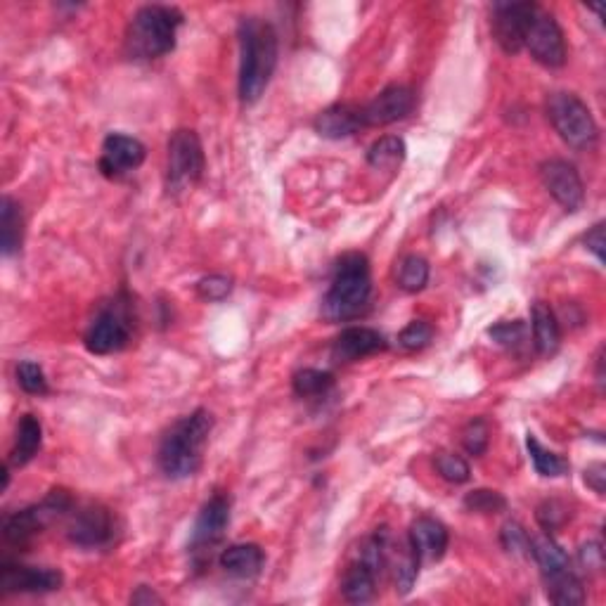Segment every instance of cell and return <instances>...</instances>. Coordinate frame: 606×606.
Segmentation results:
<instances>
[{
    "mask_svg": "<svg viewBox=\"0 0 606 606\" xmlns=\"http://www.w3.org/2000/svg\"><path fill=\"white\" fill-rule=\"evenodd\" d=\"M237 36H240V100L244 105H254L273 79L280 41L273 24L261 17H242Z\"/></svg>",
    "mask_w": 606,
    "mask_h": 606,
    "instance_id": "obj_1",
    "label": "cell"
},
{
    "mask_svg": "<svg viewBox=\"0 0 606 606\" xmlns=\"http://www.w3.org/2000/svg\"><path fill=\"white\" fill-rule=\"evenodd\" d=\"M211 431H214V415L204 408L178 419L159 443L157 462L161 472L173 481L195 476L202 467L204 448L209 443Z\"/></svg>",
    "mask_w": 606,
    "mask_h": 606,
    "instance_id": "obj_2",
    "label": "cell"
},
{
    "mask_svg": "<svg viewBox=\"0 0 606 606\" xmlns=\"http://www.w3.org/2000/svg\"><path fill=\"white\" fill-rule=\"evenodd\" d=\"M372 296L370 261L365 254L351 251L344 254L334 266V275L322 299V318L330 322H344L358 318L365 311Z\"/></svg>",
    "mask_w": 606,
    "mask_h": 606,
    "instance_id": "obj_3",
    "label": "cell"
},
{
    "mask_svg": "<svg viewBox=\"0 0 606 606\" xmlns=\"http://www.w3.org/2000/svg\"><path fill=\"white\" fill-rule=\"evenodd\" d=\"M183 12L171 5H145L131 17L126 29V55L131 60H161L176 48Z\"/></svg>",
    "mask_w": 606,
    "mask_h": 606,
    "instance_id": "obj_4",
    "label": "cell"
},
{
    "mask_svg": "<svg viewBox=\"0 0 606 606\" xmlns=\"http://www.w3.org/2000/svg\"><path fill=\"white\" fill-rule=\"evenodd\" d=\"M547 119L571 150H592L599 140V128L592 112L578 95L552 93L547 98Z\"/></svg>",
    "mask_w": 606,
    "mask_h": 606,
    "instance_id": "obj_5",
    "label": "cell"
},
{
    "mask_svg": "<svg viewBox=\"0 0 606 606\" xmlns=\"http://www.w3.org/2000/svg\"><path fill=\"white\" fill-rule=\"evenodd\" d=\"M133 334V306L131 299L121 292L114 301L105 303L98 315L90 320L83 344L95 356H109L128 346Z\"/></svg>",
    "mask_w": 606,
    "mask_h": 606,
    "instance_id": "obj_6",
    "label": "cell"
},
{
    "mask_svg": "<svg viewBox=\"0 0 606 606\" xmlns=\"http://www.w3.org/2000/svg\"><path fill=\"white\" fill-rule=\"evenodd\" d=\"M74 500L72 495L62 488H55L38 505H31L27 509L10 514L3 524V535L10 545L27 547L38 533H43L45 526L53 524L55 519L67 517L72 512Z\"/></svg>",
    "mask_w": 606,
    "mask_h": 606,
    "instance_id": "obj_7",
    "label": "cell"
},
{
    "mask_svg": "<svg viewBox=\"0 0 606 606\" xmlns=\"http://www.w3.org/2000/svg\"><path fill=\"white\" fill-rule=\"evenodd\" d=\"M202 140L190 128H180L169 138V157H166V188L171 195L195 188L204 176Z\"/></svg>",
    "mask_w": 606,
    "mask_h": 606,
    "instance_id": "obj_8",
    "label": "cell"
},
{
    "mask_svg": "<svg viewBox=\"0 0 606 606\" xmlns=\"http://www.w3.org/2000/svg\"><path fill=\"white\" fill-rule=\"evenodd\" d=\"M524 48L531 53L535 62H540L547 69H559L566 64V38L564 31L554 15L545 10H535L528 27Z\"/></svg>",
    "mask_w": 606,
    "mask_h": 606,
    "instance_id": "obj_9",
    "label": "cell"
},
{
    "mask_svg": "<svg viewBox=\"0 0 606 606\" xmlns=\"http://www.w3.org/2000/svg\"><path fill=\"white\" fill-rule=\"evenodd\" d=\"M535 10V3H493V38L507 55H519L524 50Z\"/></svg>",
    "mask_w": 606,
    "mask_h": 606,
    "instance_id": "obj_10",
    "label": "cell"
},
{
    "mask_svg": "<svg viewBox=\"0 0 606 606\" xmlns=\"http://www.w3.org/2000/svg\"><path fill=\"white\" fill-rule=\"evenodd\" d=\"M64 583V576L50 566H24L3 564L0 569V592L3 595H38V592H55Z\"/></svg>",
    "mask_w": 606,
    "mask_h": 606,
    "instance_id": "obj_11",
    "label": "cell"
},
{
    "mask_svg": "<svg viewBox=\"0 0 606 606\" xmlns=\"http://www.w3.org/2000/svg\"><path fill=\"white\" fill-rule=\"evenodd\" d=\"M545 190L550 192L554 202L566 211H578L585 202V185L578 169L564 159H550L540 166Z\"/></svg>",
    "mask_w": 606,
    "mask_h": 606,
    "instance_id": "obj_12",
    "label": "cell"
},
{
    "mask_svg": "<svg viewBox=\"0 0 606 606\" xmlns=\"http://www.w3.org/2000/svg\"><path fill=\"white\" fill-rule=\"evenodd\" d=\"M147 147L138 138L124 133H109L102 143L100 171L109 180H119L143 166Z\"/></svg>",
    "mask_w": 606,
    "mask_h": 606,
    "instance_id": "obj_13",
    "label": "cell"
},
{
    "mask_svg": "<svg viewBox=\"0 0 606 606\" xmlns=\"http://www.w3.org/2000/svg\"><path fill=\"white\" fill-rule=\"evenodd\" d=\"M67 538L72 540L76 547H86V550L107 547L114 538V519L112 514H109V509L102 505L81 507L79 512H74Z\"/></svg>",
    "mask_w": 606,
    "mask_h": 606,
    "instance_id": "obj_14",
    "label": "cell"
},
{
    "mask_svg": "<svg viewBox=\"0 0 606 606\" xmlns=\"http://www.w3.org/2000/svg\"><path fill=\"white\" fill-rule=\"evenodd\" d=\"M228 524H230V498L218 493L202 507V512H199V517L195 521V528H192V538H190L192 554H195V557H204L206 552H211V547L223 538Z\"/></svg>",
    "mask_w": 606,
    "mask_h": 606,
    "instance_id": "obj_15",
    "label": "cell"
},
{
    "mask_svg": "<svg viewBox=\"0 0 606 606\" xmlns=\"http://www.w3.org/2000/svg\"><path fill=\"white\" fill-rule=\"evenodd\" d=\"M412 109H415V90L408 86H393L384 88L382 93L377 95L370 105H365L360 109V116H363V126H389L396 124L408 116Z\"/></svg>",
    "mask_w": 606,
    "mask_h": 606,
    "instance_id": "obj_16",
    "label": "cell"
},
{
    "mask_svg": "<svg viewBox=\"0 0 606 606\" xmlns=\"http://www.w3.org/2000/svg\"><path fill=\"white\" fill-rule=\"evenodd\" d=\"M384 334H379L372 327H346L344 332L334 339L332 360L334 363H356L360 358L375 356V353L386 351Z\"/></svg>",
    "mask_w": 606,
    "mask_h": 606,
    "instance_id": "obj_17",
    "label": "cell"
},
{
    "mask_svg": "<svg viewBox=\"0 0 606 606\" xmlns=\"http://www.w3.org/2000/svg\"><path fill=\"white\" fill-rule=\"evenodd\" d=\"M408 543L415 554L419 557V562H438L443 559V554L448 550L450 535L448 528L441 524V521L434 517H419L412 521L410 533H408Z\"/></svg>",
    "mask_w": 606,
    "mask_h": 606,
    "instance_id": "obj_18",
    "label": "cell"
},
{
    "mask_svg": "<svg viewBox=\"0 0 606 606\" xmlns=\"http://www.w3.org/2000/svg\"><path fill=\"white\" fill-rule=\"evenodd\" d=\"M315 133L322 135L327 140H344L356 135L363 126V116L360 109L348 107V105H332L315 116L313 121Z\"/></svg>",
    "mask_w": 606,
    "mask_h": 606,
    "instance_id": "obj_19",
    "label": "cell"
},
{
    "mask_svg": "<svg viewBox=\"0 0 606 606\" xmlns=\"http://www.w3.org/2000/svg\"><path fill=\"white\" fill-rule=\"evenodd\" d=\"M379 578H382V573L372 569L370 564H365L363 559L353 557V562L344 571V578H341V595L351 604L370 602L377 595Z\"/></svg>",
    "mask_w": 606,
    "mask_h": 606,
    "instance_id": "obj_20",
    "label": "cell"
},
{
    "mask_svg": "<svg viewBox=\"0 0 606 606\" xmlns=\"http://www.w3.org/2000/svg\"><path fill=\"white\" fill-rule=\"evenodd\" d=\"M221 562V569L228 573L232 578H256L263 571V564H266V554L259 545L254 543H237L225 547L218 557Z\"/></svg>",
    "mask_w": 606,
    "mask_h": 606,
    "instance_id": "obj_21",
    "label": "cell"
},
{
    "mask_svg": "<svg viewBox=\"0 0 606 606\" xmlns=\"http://www.w3.org/2000/svg\"><path fill=\"white\" fill-rule=\"evenodd\" d=\"M531 320L533 344L538 348L540 356H552V353H557L559 344H562V330H559V320L550 308V303L535 301Z\"/></svg>",
    "mask_w": 606,
    "mask_h": 606,
    "instance_id": "obj_22",
    "label": "cell"
},
{
    "mask_svg": "<svg viewBox=\"0 0 606 606\" xmlns=\"http://www.w3.org/2000/svg\"><path fill=\"white\" fill-rule=\"evenodd\" d=\"M43 446V427L34 415H22L17 422L15 446L10 453L12 467H24L38 455Z\"/></svg>",
    "mask_w": 606,
    "mask_h": 606,
    "instance_id": "obj_23",
    "label": "cell"
},
{
    "mask_svg": "<svg viewBox=\"0 0 606 606\" xmlns=\"http://www.w3.org/2000/svg\"><path fill=\"white\" fill-rule=\"evenodd\" d=\"M24 240V218L15 199L3 197L0 202V251L3 256L17 254Z\"/></svg>",
    "mask_w": 606,
    "mask_h": 606,
    "instance_id": "obj_24",
    "label": "cell"
},
{
    "mask_svg": "<svg viewBox=\"0 0 606 606\" xmlns=\"http://www.w3.org/2000/svg\"><path fill=\"white\" fill-rule=\"evenodd\" d=\"M531 557L535 559V564L540 566L543 578L557 576V573L571 569L569 554L562 550V545H559L552 535H540V538L533 540Z\"/></svg>",
    "mask_w": 606,
    "mask_h": 606,
    "instance_id": "obj_25",
    "label": "cell"
},
{
    "mask_svg": "<svg viewBox=\"0 0 606 606\" xmlns=\"http://www.w3.org/2000/svg\"><path fill=\"white\" fill-rule=\"evenodd\" d=\"M543 580H545V590H547V597H550V602L559 604V606H578L585 602V588L573 569L562 571V573H557V576H550Z\"/></svg>",
    "mask_w": 606,
    "mask_h": 606,
    "instance_id": "obj_26",
    "label": "cell"
},
{
    "mask_svg": "<svg viewBox=\"0 0 606 606\" xmlns=\"http://www.w3.org/2000/svg\"><path fill=\"white\" fill-rule=\"evenodd\" d=\"M405 152V140L398 138V135H384L379 138L375 145L367 150V164L377 171H396L398 166L403 164Z\"/></svg>",
    "mask_w": 606,
    "mask_h": 606,
    "instance_id": "obj_27",
    "label": "cell"
},
{
    "mask_svg": "<svg viewBox=\"0 0 606 606\" xmlns=\"http://www.w3.org/2000/svg\"><path fill=\"white\" fill-rule=\"evenodd\" d=\"M526 448L528 455H531L535 472L545 476V479H557V476H564L569 472V462H566L562 455L552 453V450L540 446V441L533 434L526 436Z\"/></svg>",
    "mask_w": 606,
    "mask_h": 606,
    "instance_id": "obj_28",
    "label": "cell"
},
{
    "mask_svg": "<svg viewBox=\"0 0 606 606\" xmlns=\"http://www.w3.org/2000/svg\"><path fill=\"white\" fill-rule=\"evenodd\" d=\"M294 393L299 398H322L332 391L334 386V377L325 370H313V367H306V370H299L292 379Z\"/></svg>",
    "mask_w": 606,
    "mask_h": 606,
    "instance_id": "obj_29",
    "label": "cell"
},
{
    "mask_svg": "<svg viewBox=\"0 0 606 606\" xmlns=\"http://www.w3.org/2000/svg\"><path fill=\"white\" fill-rule=\"evenodd\" d=\"M429 282V263L422 256L410 254L405 256L398 266V287L408 294H417L427 287Z\"/></svg>",
    "mask_w": 606,
    "mask_h": 606,
    "instance_id": "obj_30",
    "label": "cell"
},
{
    "mask_svg": "<svg viewBox=\"0 0 606 606\" xmlns=\"http://www.w3.org/2000/svg\"><path fill=\"white\" fill-rule=\"evenodd\" d=\"M434 467H436V472L443 481L455 483V486H460V483H467L469 476H472L469 462L464 460V457L455 455V453H438L436 460H434Z\"/></svg>",
    "mask_w": 606,
    "mask_h": 606,
    "instance_id": "obj_31",
    "label": "cell"
},
{
    "mask_svg": "<svg viewBox=\"0 0 606 606\" xmlns=\"http://www.w3.org/2000/svg\"><path fill=\"white\" fill-rule=\"evenodd\" d=\"M464 507L476 514H500L505 512L507 500L505 495L491 488H476V491L464 495Z\"/></svg>",
    "mask_w": 606,
    "mask_h": 606,
    "instance_id": "obj_32",
    "label": "cell"
},
{
    "mask_svg": "<svg viewBox=\"0 0 606 606\" xmlns=\"http://www.w3.org/2000/svg\"><path fill=\"white\" fill-rule=\"evenodd\" d=\"M17 384L29 396H45L48 393V379H45L43 367L34 363V360H22L17 365Z\"/></svg>",
    "mask_w": 606,
    "mask_h": 606,
    "instance_id": "obj_33",
    "label": "cell"
},
{
    "mask_svg": "<svg viewBox=\"0 0 606 606\" xmlns=\"http://www.w3.org/2000/svg\"><path fill=\"white\" fill-rule=\"evenodd\" d=\"M491 443V427L483 417H476L462 429V446L472 457H481Z\"/></svg>",
    "mask_w": 606,
    "mask_h": 606,
    "instance_id": "obj_34",
    "label": "cell"
},
{
    "mask_svg": "<svg viewBox=\"0 0 606 606\" xmlns=\"http://www.w3.org/2000/svg\"><path fill=\"white\" fill-rule=\"evenodd\" d=\"M419 557L415 554V550H412L408 540H405V550L401 557H398V564H396V592L398 595H408V592L412 590V585H415L417 580V573H419Z\"/></svg>",
    "mask_w": 606,
    "mask_h": 606,
    "instance_id": "obj_35",
    "label": "cell"
},
{
    "mask_svg": "<svg viewBox=\"0 0 606 606\" xmlns=\"http://www.w3.org/2000/svg\"><path fill=\"white\" fill-rule=\"evenodd\" d=\"M500 540L502 547H505L509 554H514V557H531L533 538H528L526 528L517 524V521H509V524L502 526Z\"/></svg>",
    "mask_w": 606,
    "mask_h": 606,
    "instance_id": "obj_36",
    "label": "cell"
},
{
    "mask_svg": "<svg viewBox=\"0 0 606 606\" xmlns=\"http://www.w3.org/2000/svg\"><path fill=\"white\" fill-rule=\"evenodd\" d=\"M488 334H491L493 341H498V344L505 348H519L528 341V327H526V322H521V320L500 322V325L491 327Z\"/></svg>",
    "mask_w": 606,
    "mask_h": 606,
    "instance_id": "obj_37",
    "label": "cell"
},
{
    "mask_svg": "<svg viewBox=\"0 0 606 606\" xmlns=\"http://www.w3.org/2000/svg\"><path fill=\"white\" fill-rule=\"evenodd\" d=\"M434 339V327L424 320H412L405 330L398 334V344H401L405 351H422L424 346L431 344Z\"/></svg>",
    "mask_w": 606,
    "mask_h": 606,
    "instance_id": "obj_38",
    "label": "cell"
},
{
    "mask_svg": "<svg viewBox=\"0 0 606 606\" xmlns=\"http://www.w3.org/2000/svg\"><path fill=\"white\" fill-rule=\"evenodd\" d=\"M232 292V280L225 275H209L197 282V294L204 301H223Z\"/></svg>",
    "mask_w": 606,
    "mask_h": 606,
    "instance_id": "obj_39",
    "label": "cell"
},
{
    "mask_svg": "<svg viewBox=\"0 0 606 606\" xmlns=\"http://www.w3.org/2000/svg\"><path fill=\"white\" fill-rule=\"evenodd\" d=\"M535 517H538V524L543 526L547 533H552V531H557V528L562 526L566 519H569V512H566V507L562 505V502L547 500L538 507V514H535Z\"/></svg>",
    "mask_w": 606,
    "mask_h": 606,
    "instance_id": "obj_40",
    "label": "cell"
},
{
    "mask_svg": "<svg viewBox=\"0 0 606 606\" xmlns=\"http://www.w3.org/2000/svg\"><path fill=\"white\" fill-rule=\"evenodd\" d=\"M578 559H580V564H583V569H585V571H597V569H602V562H604L602 545L595 543V540H590V543H585V545L578 550Z\"/></svg>",
    "mask_w": 606,
    "mask_h": 606,
    "instance_id": "obj_41",
    "label": "cell"
},
{
    "mask_svg": "<svg viewBox=\"0 0 606 606\" xmlns=\"http://www.w3.org/2000/svg\"><path fill=\"white\" fill-rule=\"evenodd\" d=\"M583 244H585V249L592 251V254L597 256V261L602 263V261H604V247H606V240H604V223H597L595 228L585 232Z\"/></svg>",
    "mask_w": 606,
    "mask_h": 606,
    "instance_id": "obj_42",
    "label": "cell"
},
{
    "mask_svg": "<svg viewBox=\"0 0 606 606\" xmlns=\"http://www.w3.org/2000/svg\"><path fill=\"white\" fill-rule=\"evenodd\" d=\"M604 481H606V467L602 462L590 464V467L585 469V483H588L597 495H604Z\"/></svg>",
    "mask_w": 606,
    "mask_h": 606,
    "instance_id": "obj_43",
    "label": "cell"
},
{
    "mask_svg": "<svg viewBox=\"0 0 606 606\" xmlns=\"http://www.w3.org/2000/svg\"><path fill=\"white\" fill-rule=\"evenodd\" d=\"M161 602H164V599H161L152 588H147V585H140V588L131 595V604H161Z\"/></svg>",
    "mask_w": 606,
    "mask_h": 606,
    "instance_id": "obj_44",
    "label": "cell"
}]
</instances>
